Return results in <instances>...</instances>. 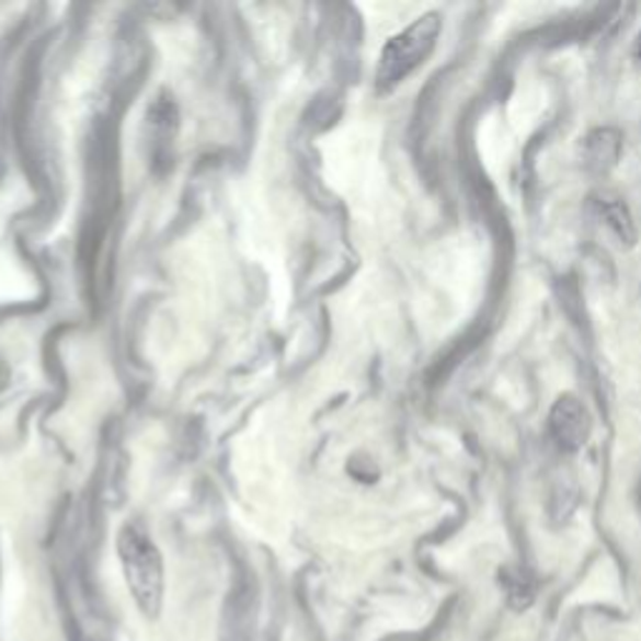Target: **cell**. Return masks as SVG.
I'll use <instances>...</instances> for the list:
<instances>
[{
  "mask_svg": "<svg viewBox=\"0 0 641 641\" xmlns=\"http://www.w3.org/2000/svg\"><path fill=\"white\" fill-rule=\"evenodd\" d=\"M123 579L138 611L146 619H158L165 596V566L156 541L138 524H123L116 539Z\"/></svg>",
  "mask_w": 641,
  "mask_h": 641,
  "instance_id": "cell-1",
  "label": "cell"
},
{
  "mask_svg": "<svg viewBox=\"0 0 641 641\" xmlns=\"http://www.w3.org/2000/svg\"><path fill=\"white\" fill-rule=\"evenodd\" d=\"M438 33H442V18L436 13H428L419 18L416 23H411L407 31L393 35L384 46L379 68H376V85H379V91H391L409 73H414L432 56Z\"/></svg>",
  "mask_w": 641,
  "mask_h": 641,
  "instance_id": "cell-2",
  "label": "cell"
},
{
  "mask_svg": "<svg viewBox=\"0 0 641 641\" xmlns=\"http://www.w3.org/2000/svg\"><path fill=\"white\" fill-rule=\"evenodd\" d=\"M551 434L564 449H579L590 436V416H586L582 403L572 397L559 399L551 411Z\"/></svg>",
  "mask_w": 641,
  "mask_h": 641,
  "instance_id": "cell-3",
  "label": "cell"
},
{
  "mask_svg": "<svg viewBox=\"0 0 641 641\" xmlns=\"http://www.w3.org/2000/svg\"><path fill=\"white\" fill-rule=\"evenodd\" d=\"M599 206H602L604 221H607L614 228V231H617V236H621V239H627V241L634 239V224H631L629 210H627L625 204H621L619 198L604 196Z\"/></svg>",
  "mask_w": 641,
  "mask_h": 641,
  "instance_id": "cell-4",
  "label": "cell"
},
{
  "mask_svg": "<svg viewBox=\"0 0 641 641\" xmlns=\"http://www.w3.org/2000/svg\"><path fill=\"white\" fill-rule=\"evenodd\" d=\"M641 41V38H639ZM639 56H641V43H639Z\"/></svg>",
  "mask_w": 641,
  "mask_h": 641,
  "instance_id": "cell-5",
  "label": "cell"
}]
</instances>
